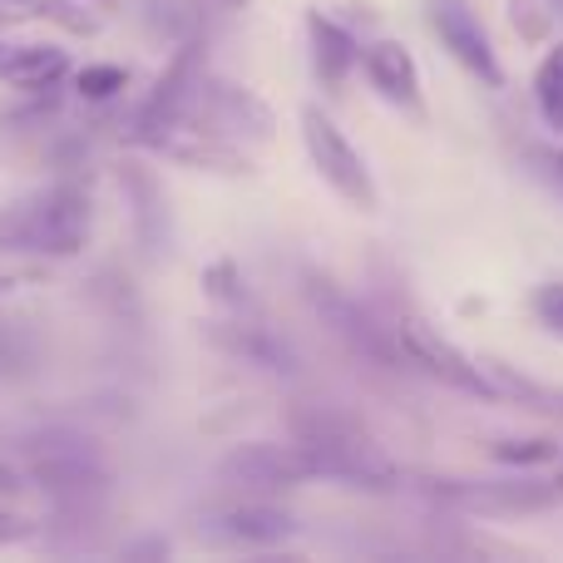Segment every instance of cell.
<instances>
[{
    "label": "cell",
    "instance_id": "obj_4",
    "mask_svg": "<svg viewBox=\"0 0 563 563\" xmlns=\"http://www.w3.org/2000/svg\"><path fill=\"white\" fill-rule=\"evenodd\" d=\"M168 114H194L203 124H213L218 134L238 139V144H267L277 134V119L253 89L233 85V79H218V75H198V85L184 95V104L168 109Z\"/></svg>",
    "mask_w": 563,
    "mask_h": 563
},
{
    "label": "cell",
    "instance_id": "obj_16",
    "mask_svg": "<svg viewBox=\"0 0 563 563\" xmlns=\"http://www.w3.org/2000/svg\"><path fill=\"white\" fill-rule=\"evenodd\" d=\"M534 104H539V114H544V124L563 134V40L549 45V55L539 59V69H534Z\"/></svg>",
    "mask_w": 563,
    "mask_h": 563
},
{
    "label": "cell",
    "instance_id": "obj_25",
    "mask_svg": "<svg viewBox=\"0 0 563 563\" xmlns=\"http://www.w3.org/2000/svg\"><path fill=\"white\" fill-rule=\"evenodd\" d=\"M15 489H20L15 470H10V465H0V495H15Z\"/></svg>",
    "mask_w": 563,
    "mask_h": 563
},
{
    "label": "cell",
    "instance_id": "obj_28",
    "mask_svg": "<svg viewBox=\"0 0 563 563\" xmlns=\"http://www.w3.org/2000/svg\"><path fill=\"white\" fill-rule=\"evenodd\" d=\"M223 5H233V10H243V5H247V0H223Z\"/></svg>",
    "mask_w": 563,
    "mask_h": 563
},
{
    "label": "cell",
    "instance_id": "obj_9",
    "mask_svg": "<svg viewBox=\"0 0 563 563\" xmlns=\"http://www.w3.org/2000/svg\"><path fill=\"white\" fill-rule=\"evenodd\" d=\"M30 479H35L59 509H75V515L95 509L99 499L109 495V475L99 470V460L89 455V450H79V440L49 445L45 455L30 465Z\"/></svg>",
    "mask_w": 563,
    "mask_h": 563
},
{
    "label": "cell",
    "instance_id": "obj_1",
    "mask_svg": "<svg viewBox=\"0 0 563 563\" xmlns=\"http://www.w3.org/2000/svg\"><path fill=\"white\" fill-rule=\"evenodd\" d=\"M89 238V194L79 184H49L0 208V253L75 257Z\"/></svg>",
    "mask_w": 563,
    "mask_h": 563
},
{
    "label": "cell",
    "instance_id": "obj_15",
    "mask_svg": "<svg viewBox=\"0 0 563 563\" xmlns=\"http://www.w3.org/2000/svg\"><path fill=\"white\" fill-rule=\"evenodd\" d=\"M65 69L69 59L55 45H0V79L15 89H49Z\"/></svg>",
    "mask_w": 563,
    "mask_h": 563
},
{
    "label": "cell",
    "instance_id": "obj_22",
    "mask_svg": "<svg viewBox=\"0 0 563 563\" xmlns=\"http://www.w3.org/2000/svg\"><path fill=\"white\" fill-rule=\"evenodd\" d=\"M529 307H534V317L544 321L549 331H559L563 336V282H544V287L529 297Z\"/></svg>",
    "mask_w": 563,
    "mask_h": 563
},
{
    "label": "cell",
    "instance_id": "obj_20",
    "mask_svg": "<svg viewBox=\"0 0 563 563\" xmlns=\"http://www.w3.org/2000/svg\"><path fill=\"white\" fill-rule=\"evenodd\" d=\"M499 460H509V465H544V460L559 455L554 440H505V445H495Z\"/></svg>",
    "mask_w": 563,
    "mask_h": 563
},
{
    "label": "cell",
    "instance_id": "obj_26",
    "mask_svg": "<svg viewBox=\"0 0 563 563\" xmlns=\"http://www.w3.org/2000/svg\"><path fill=\"white\" fill-rule=\"evenodd\" d=\"M554 489L563 495V460H559V470H554Z\"/></svg>",
    "mask_w": 563,
    "mask_h": 563
},
{
    "label": "cell",
    "instance_id": "obj_21",
    "mask_svg": "<svg viewBox=\"0 0 563 563\" xmlns=\"http://www.w3.org/2000/svg\"><path fill=\"white\" fill-rule=\"evenodd\" d=\"M40 15L65 25V30H75V35H99V20L85 15V10H75L69 0H40Z\"/></svg>",
    "mask_w": 563,
    "mask_h": 563
},
{
    "label": "cell",
    "instance_id": "obj_7",
    "mask_svg": "<svg viewBox=\"0 0 563 563\" xmlns=\"http://www.w3.org/2000/svg\"><path fill=\"white\" fill-rule=\"evenodd\" d=\"M390 331H396V346H400L406 366L426 371L430 380H440V386H450V390H465V396H495L485 371H479V361L465 356L450 336H440V327H430L420 311H400V317L390 321Z\"/></svg>",
    "mask_w": 563,
    "mask_h": 563
},
{
    "label": "cell",
    "instance_id": "obj_17",
    "mask_svg": "<svg viewBox=\"0 0 563 563\" xmlns=\"http://www.w3.org/2000/svg\"><path fill=\"white\" fill-rule=\"evenodd\" d=\"M124 184H129V194H134V218H139V233H144V243H158V233H154V218L164 223V194H158V184L148 174H139V168H124Z\"/></svg>",
    "mask_w": 563,
    "mask_h": 563
},
{
    "label": "cell",
    "instance_id": "obj_23",
    "mask_svg": "<svg viewBox=\"0 0 563 563\" xmlns=\"http://www.w3.org/2000/svg\"><path fill=\"white\" fill-rule=\"evenodd\" d=\"M35 534V525L20 515H0V544H15V539H30Z\"/></svg>",
    "mask_w": 563,
    "mask_h": 563
},
{
    "label": "cell",
    "instance_id": "obj_18",
    "mask_svg": "<svg viewBox=\"0 0 563 563\" xmlns=\"http://www.w3.org/2000/svg\"><path fill=\"white\" fill-rule=\"evenodd\" d=\"M203 287H208V297L223 301V307H233V311H257L253 291H247V282H243V273H238L233 263H213V267H208V273H203Z\"/></svg>",
    "mask_w": 563,
    "mask_h": 563
},
{
    "label": "cell",
    "instance_id": "obj_5",
    "mask_svg": "<svg viewBox=\"0 0 563 563\" xmlns=\"http://www.w3.org/2000/svg\"><path fill=\"white\" fill-rule=\"evenodd\" d=\"M218 479L238 489H257V495H277V489H301L317 479V455L301 445L297 435L282 440H243L218 460Z\"/></svg>",
    "mask_w": 563,
    "mask_h": 563
},
{
    "label": "cell",
    "instance_id": "obj_3",
    "mask_svg": "<svg viewBox=\"0 0 563 563\" xmlns=\"http://www.w3.org/2000/svg\"><path fill=\"white\" fill-rule=\"evenodd\" d=\"M301 144H307L311 168L321 174V184H327L331 194L346 198V203L361 208V213H376L380 194H376V178H371L366 158H361V148L341 134L336 119H331L321 104L301 109Z\"/></svg>",
    "mask_w": 563,
    "mask_h": 563
},
{
    "label": "cell",
    "instance_id": "obj_29",
    "mask_svg": "<svg viewBox=\"0 0 563 563\" xmlns=\"http://www.w3.org/2000/svg\"><path fill=\"white\" fill-rule=\"evenodd\" d=\"M5 287H10V282H5V277H0V297H5Z\"/></svg>",
    "mask_w": 563,
    "mask_h": 563
},
{
    "label": "cell",
    "instance_id": "obj_14",
    "mask_svg": "<svg viewBox=\"0 0 563 563\" xmlns=\"http://www.w3.org/2000/svg\"><path fill=\"white\" fill-rule=\"evenodd\" d=\"M307 45H311V69H317L321 89L341 95V85L351 79V69L361 65V45L346 25H336L321 10H307Z\"/></svg>",
    "mask_w": 563,
    "mask_h": 563
},
{
    "label": "cell",
    "instance_id": "obj_8",
    "mask_svg": "<svg viewBox=\"0 0 563 563\" xmlns=\"http://www.w3.org/2000/svg\"><path fill=\"white\" fill-rule=\"evenodd\" d=\"M194 534L203 544H223V549H273L297 534V519L277 505H263V499H243V505L203 509Z\"/></svg>",
    "mask_w": 563,
    "mask_h": 563
},
{
    "label": "cell",
    "instance_id": "obj_19",
    "mask_svg": "<svg viewBox=\"0 0 563 563\" xmlns=\"http://www.w3.org/2000/svg\"><path fill=\"white\" fill-rule=\"evenodd\" d=\"M75 85H79V95H85V99L104 104V99H114L119 89L129 85V69H119V65H85L75 75Z\"/></svg>",
    "mask_w": 563,
    "mask_h": 563
},
{
    "label": "cell",
    "instance_id": "obj_11",
    "mask_svg": "<svg viewBox=\"0 0 563 563\" xmlns=\"http://www.w3.org/2000/svg\"><path fill=\"white\" fill-rule=\"evenodd\" d=\"M203 336L213 341L218 351H228V356L247 361V366H257V371H273V376H291V371H297V351H291L277 331H267L263 321H253V311H247V317L203 321Z\"/></svg>",
    "mask_w": 563,
    "mask_h": 563
},
{
    "label": "cell",
    "instance_id": "obj_13",
    "mask_svg": "<svg viewBox=\"0 0 563 563\" xmlns=\"http://www.w3.org/2000/svg\"><path fill=\"white\" fill-rule=\"evenodd\" d=\"M361 65H366V79L380 89V99H390V104L410 109V114H420V65L416 55H410L400 40H376V45L361 49Z\"/></svg>",
    "mask_w": 563,
    "mask_h": 563
},
{
    "label": "cell",
    "instance_id": "obj_2",
    "mask_svg": "<svg viewBox=\"0 0 563 563\" xmlns=\"http://www.w3.org/2000/svg\"><path fill=\"white\" fill-rule=\"evenodd\" d=\"M129 144L148 148V154H164L184 168H203V174L233 178L253 168V158H247V148L238 139L218 134L213 124H203L194 114H148V109H139L134 129H129Z\"/></svg>",
    "mask_w": 563,
    "mask_h": 563
},
{
    "label": "cell",
    "instance_id": "obj_24",
    "mask_svg": "<svg viewBox=\"0 0 563 563\" xmlns=\"http://www.w3.org/2000/svg\"><path fill=\"white\" fill-rule=\"evenodd\" d=\"M0 10H10V15H40V0H0Z\"/></svg>",
    "mask_w": 563,
    "mask_h": 563
},
{
    "label": "cell",
    "instance_id": "obj_10",
    "mask_svg": "<svg viewBox=\"0 0 563 563\" xmlns=\"http://www.w3.org/2000/svg\"><path fill=\"white\" fill-rule=\"evenodd\" d=\"M430 25H435L440 45L470 69L485 89H505V65H499L495 45H489L485 25L475 20V10L465 0H430Z\"/></svg>",
    "mask_w": 563,
    "mask_h": 563
},
{
    "label": "cell",
    "instance_id": "obj_27",
    "mask_svg": "<svg viewBox=\"0 0 563 563\" xmlns=\"http://www.w3.org/2000/svg\"><path fill=\"white\" fill-rule=\"evenodd\" d=\"M554 174H559V184H563V154H554Z\"/></svg>",
    "mask_w": 563,
    "mask_h": 563
},
{
    "label": "cell",
    "instance_id": "obj_6",
    "mask_svg": "<svg viewBox=\"0 0 563 563\" xmlns=\"http://www.w3.org/2000/svg\"><path fill=\"white\" fill-rule=\"evenodd\" d=\"M307 301H311V311L321 317V327L336 331V336L346 341V346L356 351L361 361H371V366H386V371L400 366V346H396V331H390V321H380L376 311H366L356 297H346L336 282L307 273Z\"/></svg>",
    "mask_w": 563,
    "mask_h": 563
},
{
    "label": "cell",
    "instance_id": "obj_12",
    "mask_svg": "<svg viewBox=\"0 0 563 563\" xmlns=\"http://www.w3.org/2000/svg\"><path fill=\"white\" fill-rule=\"evenodd\" d=\"M450 505L470 509V515H525V509H544L559 499L554 485H509V479H445L435 485Z\"/></svg>",
    "mask_w": 563,
    "mask_h": 563
}]
</instances>
